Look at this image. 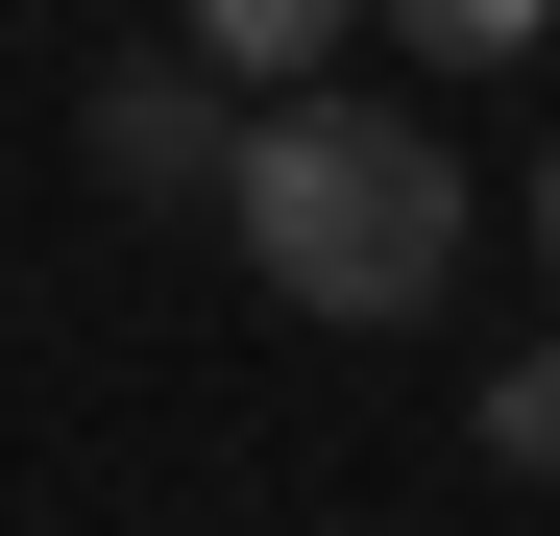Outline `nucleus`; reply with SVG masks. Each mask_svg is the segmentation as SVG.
<instances>
[{
    "instance_id": "4",
    "label": "nucleus",
    "mask_w": 560,
    "mask_h": 536,
    "mask_svg": "<svg viewBox=\"0 0 560 536\" xmlns=\"http://www.w3.org/2000/svg\"><path fill=\"white\" fill-rule=\"evenodd\" d=\"M463 439H488L512 488H560V341H512V366H488V415H463Z\"/></svg>"
},
{
    "instance_id": "3",
    "label": "nucleus",
    "mask_w": 560,
    "mask_h": 536,
    "mask_svg": "<svg viewBox=\"0 0 560 536\" xmlns=\"http://www.w3.org/2000/svg\"><path fill=\"white\" fill-rule=\"evenodd\" d=\"M171 25H196V73L293 98V73H341V25H365V0H171Z\"/></svg>"
},
{
    "instance_id": "1",
    "label": "nucleus",
    "mask_w": 560,
    "mask_h": 536,
    "mask_svg": "<svg viewBox=\"0 0 560 536\" xmlns=\"http://www.w3.org/2000/svg\"><path fill=\"white\" fill-rule=\"evenodd\" d=\"M220 220H244V268L293 317H439L463 293V147L415 123V98H341V73H293V98H244V147H220Z\"/></svg>"
},
{
    "instance_id": "5",
    "label": "nucleus",
    "mask_w": 560,
    "mask_h": 536,
    "mask_svg": "<svg viewBox=\"0 0 560 536\" xmlns=\"http://www.w3.org/2000/svg\"><path fill=\"white\" fill-rule=\"evenodd\" d=\"M365 25H415V49H439V73H512V49H536V25H560V0H365Z\"/></svg>"
},
{
    "instance_id": "2",
    "label": "nucleus",
    "mask_w": 560,
    "mask_h": 536,
    "mask_svg": "<svg viewBox=\"0 0 560 536\" xmlns=\"http://www.w3.org/2000/svg\"><path fill=\"white\" fill-rule=\"evenodd\" d=\"M73 147H98L122 196H220V147H244V73H196V49H122L98 98H73Z\"/></svg>"
},
{
    "instance_id": "6",
    "label": "nucleus",
    "mask_w": 560,
    "mask_h": 536,
    "mask_svg": "<svg viewBox=\"0 0 560 536\" xmlns=\"http://www.w3.org/2000/svg\"><path fill=\"white\" fill-rule=\"evenodd\" d=\"M536 268H560V123H536Z\"/></svg>"
}]
</instances>
